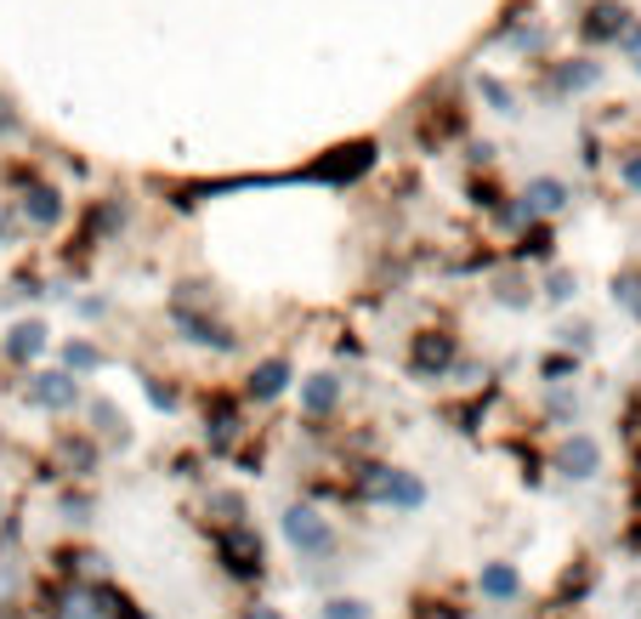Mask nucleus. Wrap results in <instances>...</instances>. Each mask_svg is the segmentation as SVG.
<instances>
[{
    "label": "nucleus",
    "instance_id": "obj_1",
    "mask_svg": "<svg viewBox=\"0 0 641 619\" xmlns=\"http://www.w3.org/2000/svg\"><path fill=\"white\" fill-rule=\"evenodd\" d=\"M363 495H369V500H392V506H420L426 488H420L415 477L392 472V466H369V472H363Z\"/></svg>",
    "mask_w": 641,
    "mask_h": 619
},
{
    "label": "nucleus",
    "instance_id": "obj_2",
    "mask_svg": "<svg viewBox=\"0 0 641 619\" xmlns=\"http://www.w3.org/2000/svg\"><path fill=\"white\" fill-rule=\"evenodd\" d=\"M284 534H290V545H301V551H329V524H324L318 511H307V506L284 511Z\"/></svg>",
    "mask_w": 641,
    "mask_h": 619
},
{
    "label": "nucleus",
    "instance_id": "obj_3",
    "mask_svg": "<svg viewBox=\"0 0 641 619\" xmlns=\"http://www.w3.org/2000/svg\"><path fill=\"white\" fill-rule=\"evenodd\" d=\"M596 461H601V454H596V443H591V438H567V443L556 449V466H562L567 477H591V472H596Z\"/></svg>",
    "mask_w": 641,
    "mask_h": 619
},
{
    "label": "nucleus",
    "instance_id": "obj_4",
    "mask_svg": "<svg viewBox=\"0 0 641 619\" xmlns=\"http://www.w3.org/2000/svg\"><path fill=\"white\" fill-rule=\"evenodd\" d=\"M449 358H454V341L449 336H415V370H449Z\"/></svg>",
    "mask_w": 641,
    "mask_h": 619
},
{
    "label": "nucleus",
    "instance_id": "obj_5",
    "mask_svg": "<svg viewBox=\"0 0 641 619\" xmlns=\"http://www.w3.org/2000/svg\"><path fill=\"white\" fill-rule=\"evenodd\" d=\"M562 205H567V188H562V182H533V188H528V211H533V216L562 211Z\"/></svg>",
    "mask_w": 641,
    "mask_h": 619
},
{
    "label": "nucleus",
    "instance_id": "obj_6",
    "mask_svg": "<svg viewBox=\"0 0 641 619\" xmlns=\"http://www.w3.org/2000/svg\"><path fill=\"white\" fill-rule=\"evenodd\" d=\"M35 398L52 404V409H63V404H75V381L69 375H41L35 381Z\"/></svg>",
    "mask_w": 641,
    "mask_h": 619
},
{
    "label": "nucleus",
    "instance_id": "obj_7",
    "mask_svg": "<svg viewBox=\"0 0 641 619\" xmlns=\"http://www.w3.org/2000/svg\"><path fill=\"white\" fill-rule=\"evenodd\" d=\"M41 347H46V330H41V324H18L12 341H7V358H35Z\"/></svg>",
    "mask_w": 641,
    "mask_h": 619
},
{
    "label": "nucleus",
    "instance_id": "obj_8",
    "mask_svg": "<svg viewBox=\"0 0 641 619\" xmlns=\"http://www.w3.org/2000/svg\"><path fill=\"white\" fill-rule=\"evenodd\" d=\"M284 386H290V364H261L256 381H250V393L256 398H273V393H284Z\"/></svg>",
    "mask_w": 641,
    "mask_h": 619
},
{
    "label": "nucleus",
    "instance_id": "obj_9",
    "mask_svg": "<svg viewBox=\"0 0 641 619\" xmlns=\"http://www.w3.org/2000/svg\"><path fill=\"white\" fill-rule=\"evenodd\" d=\"M227 551H239V574H256V569H261V563H256V558H261V545H256V534H250V529L233 534V540H227Z\"/></svg>",
    "mask_w": 641,
    "mask_h": 619
},
{
    "label": "nucleus",
    "instance_id": "obj_10",
    "mask_svg": "<svg viewBox=\"0 0 641 619\" xmlns=\"http://www.w3.org/2000/svg\"><path fill=\"white\" fill-rule=\"evenodd\" d=\"M335 393H341V386H335V375H313L307 381V409L318 415V409H329L335 404Z\"/></svg>",
    "mask_w": 641,
    "mask_h": 619
},
{
    "label": "nucleus",
    "instance_id": "obj_11",
    "mask_svg": "<svg viewBox=\"0 0 641 619\" xmlns=\"http://www.w3.org/2000/svg\"><path fill=\"white\" fill-rule=\"evenodd\" d=\"M585 29H591L596 41H607V35H619V29H625V12H619V7H601V12H596Z\"/></svg>",
    "mask_w": 641,
    "mask_h": 619
},
{
    "label": "nucleus",
    "instance_id": "obj_12",
    "mask_svg": "<svg viewBox=\"0 0 641 619\" xmlns=\"http://www.w3.org/2000/svg\"><path fill=\"white\" fill-rule=\"evenodd\" d=\"M483 592H488V597H511V592H517V574H511V569H488V574H483Z\"/></svg>",
    "mask_w": 641,
    "mask_h": 619
},
{
    "label": "nucleus",
    "instance_id": "obj_13",
    "mask_svg": "<svg viewBox=\"0 0 641 619\" xmlns=\"http://www.w3.org/2000/svg\"><path fill=\"white\" fill-rule=\"evenodd\" d=\"M29 216H35V222H57L63 216L57 193H29Z\"/></svg>",
    "mask_w": 641,
    "mask_h": 619
},
{
    "label": "nucleus",
    "instance_id": "obj_14",
    "mask_svg": "<svg viewBox=\"0 0 641 619\" xmlns=\"http://www.w3.org/2000/svg\"><path fill=\"white\" fill-rule=\"evenodd\" d=\"M619 302H625L630 313H641V279H619Z\"/></svg>",
    "mask_w": 641,
    "mask_h": 619
},
{
    "label": "nucleus",
    "instance_id": "obj_15",
    "mask_svg": "<svg viewBox=\"0 0 641 619\" xmlns=\"http://www.w3.org/2000/svg\"><path fill=\"white\" fill-rule=\"evenodd\" d=\"M324 619H369V614H363V603H329Z\"/></svg>",
    "mask_w": 641,
    "mask_h": 619
},
{
    "label": "nucleus",
    "instance_id": "obj_16",
    "mask_svg": "<svg viewBox=\"0 0 641 619\" xmlns=\"http://www.w3.org/2000/svg\"><path fill=\"white\" fill-rule=\"evenodd\" d=\"M546 290H551V302H567V296H573V279H567V273H556Z\"/></svg>",
    "mask_w": 641,
    "mask_h": 619
},
{
    "label": "nucleus",
    "instance_id": "obj_17",
    "mask_svg": "<svg viewBox=\"0 0 641 619\" xmlns=\"http://www.w3.org/2000/svg\"><path fill=\"white\" fill-rule=\"evenodd\" d=\"M625 182H630V188H641V159H630V166H625Z\"/></svg>",
    "mask_w": 641,
    "mask_h": 619
},
{
    "label": "nucleus",
    "instance_id": "obj_18",
    "mask_svg": "<svg viewBox=\"0 0 641 619\" xmlns=\"http://www.w3.org/2000/svg\"><path fill=\"white\" fill-rule=\"evenodd\" d=\"M245 619H279V608H250Z\"/></svg>",
    "mask_w": 641,
    "mask_h": 619
},
{
    "label": "nucleus",
    "instance_id": "obj_19",
    "mask_svg": "<svg viewBox=\"0 0 641 619\" xmlns=\"http://www.w3.org/2000/svg\"><path fill=\"white\" fill-rule=\"evenodd\" d=\"M0 222H7V216H0Z\"/></svg>",
    "mask_w": 641,
    "mask_h": 619
}]
</instances>
